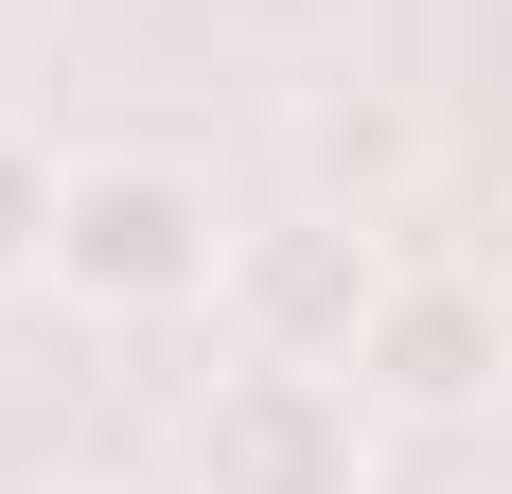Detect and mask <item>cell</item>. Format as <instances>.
Masks as SVG:
<instances>
[{
    "label": "cell",
    "mask_w": 512,
    "mask_h": 494,
    "mask_svg": "<svg viewBox=\"0 0 512 494\" xmlns=\"http://www.w3.org/2000/svg\"><path fill=\"white\" fill-rule=\"evenodd\" d=\"M318 177H336V195H389V177H407V124H318Z\"/></svg>",
    "instance_id": "8992f818"
},
{
    "label": "cell",
    "mask_w": 512,
    "mask_h": 494,
    "mask_svg": "<svg viewBox=\"0 0 512 494\" xmlns=\"http://www.w3.org/2000/svg\"><path fill=\"white\" fill-rule=\"evenodd\" d=\"M354 389L407 406V424H460V406L495 389V300H477V283H389L371 336H354Z\"/></svg>",
    "instance_id": "277c9868"
},
{
    "label": "cell",
    "mask_w": 512,
    "mask_h": 494,
    "mask_svg": "<svg viewBox=\"0 0 512 494\" xmlns=\"http://www.w3.org/2000/svg\"><path fill=\"white\" fill-rule=\"evenodd\" d=\"M53 212H71V177L0 124V283H36V265H53Z\"/></svg>",
    "instance_id": "5b68a950"
},
{
    "label": "cell",
    "mask_w": 512,
    "mask_h": 494,
    "mask_svg": "<svg viewBox=\"0 0 512 494\" xmlns=\"http://www.w3.org/2000/svg\"><path fill=\"white\" fill-rule=\"evenodd\" d=\"M389 283H407V265L371 247V212H283V230L230 247V318H248V353H301V371H336V353L371 336Z\"/></svg>",
    "instance_id": "7a4b0ae2"
},
{
    "label": "cell",
    "mask_w": 512,
    "mask_h": 494,
    "mask_svg": "<svg viewBox=\"0 0 512 494\" xmlns=\"http://www.w3.org/2000/svg\"><path fill=\"white\" fill-rule=\"evenodd\" d=\"M195 477H212V494H354V477H371L354 389L301 371V353H248V371L195 406Z\"/></svg>",
    "instance_id": "3957f363"
},
{
    "label": "cell",
    "mask_w": 512,
    "mask_h": 494,
    "mask_svg": "<svg viewBox=\"0 0 512 494\" xmlns=\"http://www.w3.org/2000/svg\"><path fill=\"white\" fill-rule=\"evenodd\" d=\"M53 283H71V300H106V318H177V300H212V283H230L212 195L177 177V159H71Z\"/></svg>",
    "instance_id": "6da1fadb"
}]
</instances>
